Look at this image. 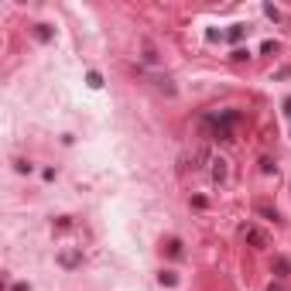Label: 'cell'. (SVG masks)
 <instances>
[{
    "label": "cell",
    "instance_id": "6da1fadb",
    "mask_svg": "<svg viewBox=\"0 0 291 291\" xmlns=\"http://www.w3.org/2000/svg\"><path fill=\"white\" fill-rule=\"evenodd\" d=\"M240 236H243L250 247H257V250H264V247H267V233H260L257 226H243V230H240Z\"/></svg>",
    "mask_w": 291,
    "mask_h": 291
},
{
    "label": "cell",
    "instance_id": "7a4b0ae2",
    "mask_svg": "<svg viewBox=\"0 0 291 291\" xmlns=\"http://www.w3.org/2000/svg\"><path fill=\"white\" fill-rule=\"evenodd\" d=\"M209 165H213V168H209V175H213V182H226V175H230V168H226V161H223V158H213Z\"/></svg>",
    "mask_w": 291,
    "mask_h": 291
},
{
    "label": "cell",
    "instance_id": "3957f363",
    "mask_svg": "<svg viewBox=\"0 0 291 291\" xmlns=\"http://www.w3.org/2000/svg\"><path fill=\"white\" fill-rule=\"evenodd\" d=\"M35 35H38V41H52V28L48 24H35Z\"/></svg>",
    "mask_w": 291,
    "mask_h": 291
},
{
    "label": "cell",
    "instance_id": "277c9868",
    "mask_svg": "<svg viewBox=\"0 0 291 291\" xmlns=\"http://www.w3.org/2000/svg\"><path fill=\"white\" fill-rule=\"evenodd\" d=\"M274 271H277V277H284V274H288V260L277 257V260H274Z\"/></svg>",
    "mask_w": 291,
    "mask_h": 291
},
{
    "label": "cell",
    "instance_id": "5b68a950",
    "mask_svg": "<svg viewBox=\"0 0 291 291\" xmlns=\"http://www.w3.org/2000/svg\"><path fill=\"white\" fill-rule=\"evenodd\" d=\"M14 168H18L21 175H28V172H31V161H24V158H18V161H14Z\"/></svg>",
    "mask_w": 291,
    "mask_h": 291
},
{
    "label": "cell",
    "instance_id": "8992f818",
    "mask_svg": "<svg viewBox=\"0 0 291 291\" xmlns=\"http://www.w3.org/2000/svg\"><path fill=\"white\" fill-rule=\"evenodd\" d=\"M168 253H172V257H182V243H178V240H168Z\"/></svg>",
    "mask_w": 291,
    "mask_h": 291
},
{
    "label": "cell",
    "instance_id": "52a82bcc",
    "mask_svg": "<svg viewBox=\"0 0 291 291\" xmlns=\"http://www.w3.org/2000/svg\"><path fill=\"white\" fill-rule=\"evenodd\" d=\"M175 281H178V277H175V274H172V271H161V284H168V288H172Z\"/></svg>",
    "mask_w": 291,
    "mask_h": 291
},
{
    "label": "cell",
    "instance_id": "ba28073f",
    "mask_svg": "<svg viewBox=\"0 0 291 291\" xmlns=\"http://www.w3.org/2000/svg\"><path fill=\"white\" fill-rule=\"evenodd\" d=\"M264 14H267V18H274V21H281V11H277V7H271V4L264 7Z\"/></svg>",
    "mask_w": 291,
    "mask_h": 291
},
{
    "label": "cell",
    "instance_id": "9c48e42d",
    "mask_svg": "<svg viewBox=\"0 0 291 291\" xmlns=\"http://www.w3.org/2000/svg\"><path fill=\"white\" fill-rule=\"evenodd\" d=\"M76 260H79L76 253H62V264H65V267H72V264H76Z\"/></svg>",
    "mask_w": 291,
    "mask_h": 291
},
{
    "label": "cell",
    "instance_id": "30bf717a",
    "mask_svg": "<svg viewBox=\"0 0 291 291\" xmlns=\"http://www.w3.org/2000/svg\"><path fill=\"white\" fill-rule=\"evenodd\" d=\"M267 291H288V288H284V284L277 281V284H271V288H267Z\"/></svg>",
    "mask_w": 291,
    "mask_h": 291
},
{
    "label": "cell",
    "instance_id": "8fae6325",
    "mask_svg": "<svg viewBox=\"0 0 291 291\" xmlns=\"http://www.w3.org/2000/svg\"><path fill=\"white\" fill-rule=\"evenodd\" d=\"M284 110H288V116H291V99H284Z\"/></svg>",
    "mask_w": 291,
    "mask_h": 291
}]
</instances>
